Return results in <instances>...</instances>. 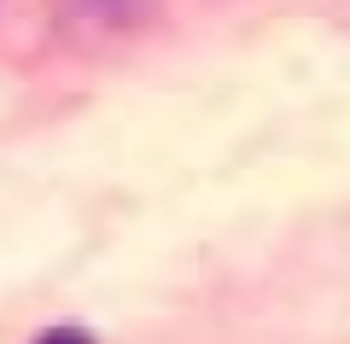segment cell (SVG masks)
<instances>
[{
    "mask_svg": "<svg viewBox=\"0 0 350 344\" xmlns=\"http://www.w3.org/2000/svg\"><path fill=\"white\" fill-rule=\"evenodd\" d=\"M76 12L100 29H140L158 18V0H76Z\"/></svg>",
    "mask_w": 350,
    "mask_h": 344,
    "instance_id": "6da1fadb",
    "label": "cell"
},
{
    "mask_svg": "<svg viewBox=\"0 0 350 344\" xmlns=\"http://www.w3.org/2000/svg\"><path fill=\"white\" fill-rule=\"evenodd\" d=\"M36 344H94V339H88L82 327H53V332H41Z\"/></svg>",
    "mask_w": 350,
    "mask_h": 344,
    "instance_id": "7a4b0ae2",
    "label": "cell"
}]
</instances>
